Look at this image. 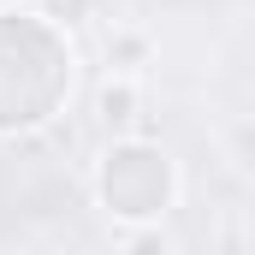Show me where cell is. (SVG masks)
I'll list each match as a JSON object with an SVG mask.
<instances>
[{
  "label": "cell",
  "mask_w": 255,
  "mask_h": 255,
  "mask_svg": "<svg viewBox=\"0 0 255 255\" xmlns=\"http://www.w3.org/2000/svg\"><path fill=\"white\" fill-rule=\"evenodd\" d=\"M95 113H101V125L113 130H130L136 119H142V89H136V77H125V71H113L101 89H95Z\"/></svg>",
  "instance_id": "3957f363"
},
{
  "label": "cell",
  "mask_w": 255,
  "mask_h": 255,
  "mask_svg": "<svg viewBox=\"0 0 255 255\" xmlns=\"http://www.w3.org/2000/svg\"><path fill=\"white\" fill-rule=\"evenodd\" d=\"M77 83V42L42 6H0V136L54 125Z\"/></svg>",
  "instance_id": "6da1fadb"
},
{
  "label": "cell",
  "mask_w": 255,
  "mask_h": 255,
  "mask_svg": "<svg viewBox=\"0 0 255 255\" xmlns=\"http://www.w3.org/2000/svg\"><path fill=\"white\" fill-rule=\"evenodd\" d=\"M178 160L166 154V142L154 136H136V130H119L101 160H95V202L107 208L113 226H154L178 208Z\"/></svg>",
  "instance_id": "7a4b0ae2"
},
{
  "label": "cell",
  "mask_w": 255,
  "mask_h": 255,
  "mask_svg": "<svg viewBox=\"0 0 255 255\" xmlns=\"http://www.w3.org/2000/svg\"><path fill=\"white\" fill-rule=\"evenodd\" d=\"M113 244H119V250H160V255L172 250V238L160 232V220H154V226H125V232H119Z\"/></svg>",
  "instance_id": "5b68a950"
},
{
  "label": "cell",
  "mask_w": 255,
  "mask_h": 255,
  "mask_svg": "<svg viewBox=\"0 0 255 255\" xmlns=\"http://www.w3.org/2000/svg\"><path fill=\"white\" fill-rule=\"evenodd\" d=\"M148 54H154V48H148L142 30H113V36H107V65L125 71V77H136V71L148 65Z\"/></svg>",
  "instance_id": "277c9868"
}]
</instances>
